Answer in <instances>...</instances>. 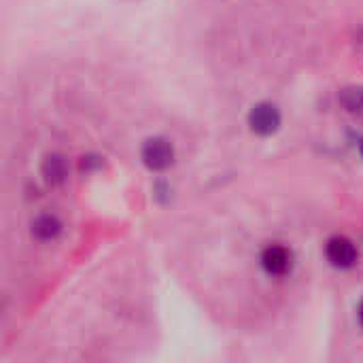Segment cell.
<instances>
[{
  "label": "cell",
  "instance_id": "6da1fadb",
  "mask_svg": "<svg viewBox=\"0 0 363 363\" xmlns=\"http://www.w3.org/2000/svg\"><path fill=\"white\" fill-rule=\"evenodd\" d=\"M143 162L151 170H166L174 162V147L166 138H149L143 147Z\"/></svg>",
  "mask_w": 363,
  "mask_h": 363
},
{
  "label": "cell",
  "instance_id": "7a4b0ae2",
  "mask_svg": "<svg viewBox=\"0 0 363 363\" xmlns=\"http://www.w3.org/2000/svg\"><path fill=\"white\" fill-rule=\"evenodd\" d=\"M325 257L334 268L349 270L357 264L359 253H357V247L353 245V240H349L345 236H336L325 245Z\"/></svg>",
  "mask_w": 363,
  "mask_h": 363
},
{
  "label": "cell",
  "instance_id": "ba28073f",
  "mask_svg": "<svg viewBox=\"0 0 363 363\" xmlns=\"http://www.w3.org/2000/svg\"><path fill=\"white\" fill-rule=\"evenodd\" d=\"M357 317H359V323H362L363 328V302L359 304V311H357Z\"/></svg>",
  "mask_w": 363,
  "mask_h": 363
},
{
  "label": "cell",
  "instance_id": "5b68a950",
  "mask_svg": "<svg viewBox=\"0 0 363 363\" xmlns=\"http://www.w3.org/2000/svg\"><path fill=\"white\" fill-rule=\"evenodd\" d=\"M60 232H62V221L51 213H43L32 221V236L43 240V242L57 238Z\"/></svg>",
  "mask_w": 363,
  "mask_h": 363
},
{
  "label": "cell",
  "instance_id": "8992f818",
  "mask_svg": "<svg viewBox=\"0 0 363 363\" xmlns=\"http://www.w3.org/2000/svg\"><path fill=\"white\" fill-rule=\"evenodd\" d=\"M43 177L47 183L51 185H60L66 181L68 177V164L62 155H49L45 162H43Z\"/></svg>",
  "mask_w": 363,
  "mask_h": 363
},
{
  "label": "cell",
  "instance_id": "9c48e42d",
  "mask_svg": "<svg viewBox=\"0 0 363 363\" xmlns=\"http://www.w3.org/2000/svg\"><path fill=\"white\" fill-rule=\"evenodd\" d=\"M359 153H362V160H363V138L359 140Z\"/></svg>",
  "mask_w": 363,
  "mask_h": 363
},
{
  "label": "cell",
  "instance_id": "52a82bcc",
  "mask_svg": "<svg viewBox=\"0 0 363 363\" xmlns=\"http://www.w3.org/2000/svg\"><path fill=\"white\" fill-rule=\"evenodd\" d=\"M338 98H340V104L347 113L363 117V85L345 87Z\"/></svg>",
  "mask_w": 363,
  "mask_h": 363
},
{
  "label": "cell",
  "instance_id": "277c9868",
  "mask_svg": "<svg viewBox=\"0 0 363 363\" xmlns=\"http://www.w3.org/2000/svg\"><path fill=\"white\" fill-rule=\"evenodd\" d=\"M262 266L270 277H285L294 266V253L283 245H270L262 253Z\"/></svg>",
  "mask_w": 363,
  "mask_h": 363
},
{
  "label": "cell",
  "instance_id": "3957f363",
  "mask_svg": "<svg viewBox=\"0 0 363 363\" xmlns=\"http://www.w3.org/2000/svg\"><path fill=\"white\" fill-rule=\"evenodd\" d=\"M249 125L255 134H262V136H270L279 130L281 125V113L274 104L270 102H262V104H255L249 113Z\"/></svg>",
  "mask_w": 363,
  "mask_h": 363
}]
</instances>
